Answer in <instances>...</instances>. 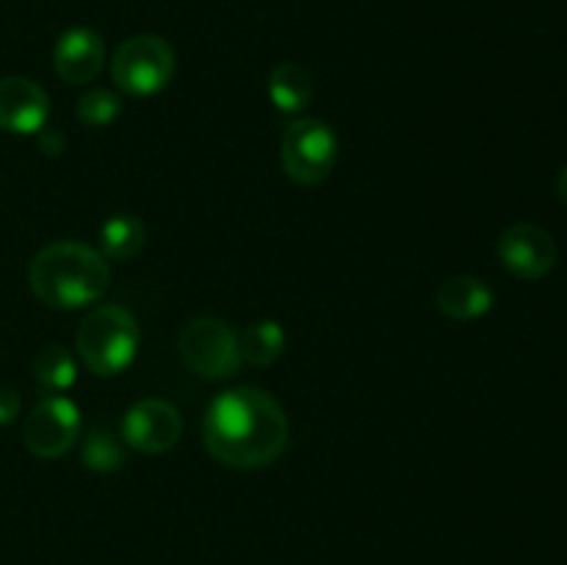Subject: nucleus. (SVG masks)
Masks as SVG:
<instances>
[{"mask_svg": "<svg viewBox=\"0 0 567 565\" xmlns=\"http://www.w3.org/2000/svg\"><path fill=\"white\" fill-rule=\"evenodd\" d=\"M203 441L210 458L221 465L241 471L264 469L286 449L288 415L264 388H230L205 410Z\"/></svg>", "mask_w": 567, "mask_h": 565, "instance_id": "1", "label": "nucleus"}, {"mask_svg": "<svg viewBox=\"0 0 567 565\" xmlns=\"http://www.w3.org/2000/svg\"><path fill=\"white\" fill-rule=\"evenodd\" d=\"M28 282L48 308L78 310L109 291L111 269L105 255L89 244L53 242L33 255Z\"/></svg>", "mask_w": 567, "mask_h": 565, "instance_id": "2", "label": "nucleus"}, {"mask_svg": "<svg viewBox=\"0 0 567 565\" xmlns=\"http://www.w3.org/2000/svg\"><path fill=\"white\" fill-rule=\"evenodd\" d=\"M78 352L83 366L97 377H116L133 363L142 343L136 319L122 305H100L89 310L78 327Z\"/></svg>", "mask_w": 567, "mask_h": 565, "instance_id": "3", "label": "nucleus"}, {"mask_svg": "<svg viewBox=\"0 0 567 565\" xmlns=\"http://www.w3.org/2000/svg\"><path fill=\"white\" fill-rule=\"evenodd\" d=\"M338 158V136L327 122L302 116L282 133L280 161L286 175L299 186H319L332 175Z\"/></svg>", "mask_w": 567, "mask_h": 565, "instance_id": "4", "label": "nucleus"}, {"mask_svg": "<svg viewBox=\"0 0 567 565\" xmlns=\"http://www.w3.org/2000/svg\"><path fill=\"white\" fill-rule=\"evenodd\" d=\"M111 75L122 92L147 97L161 92L175 75V50L155 33H138L116 48Z\"/></svg>", "mask_w": 567, "mask_h": 565, "instance_id": "5", "label": "nucleus"}, {"mask_svg": "<svg viewBox=\"0 0 567 565\" xmlns=\"http://www.w3.org/2000/svg\"><path fill=\"white\" fill-rule=\"evenodd\" d=\"M181 358L194 374L205 380H227L241 369L238 336L227 321L216 316H199L181 330Z\"/></svg>", "mask_w": 567, "mask_h": 565, "instance_id": "6", "label": "nucleus"}, {"mask_svg": "<svg viewBox=\"0 0 567 565\" xmlns=\"http://www.w3.org/2000/svg\"><path fill=\"white\" fill-rule=\"evenodd\" d=\"M78 435H81V410L61 393L44 397L22 427L25 446L42 460H55L70 452Z\"/></svg>", "mask_w": 567, "mask_h": 565, "instance_id": "7", "label": "nucleus"}, {"mask_svg": "<svg viewBox=\"0 0 567 565\" xmlns=\"http://www.w3.org/2000/svg\"><path fill=\"white\" fill-rule=\"evenodd\" d=\"M498 260L520 280H540L557 264V242L546 227L520 222L498 238Z\"/></svg>", "mask_w": 567, "mask_h": 565, "instance_id": "8", "label": "nucleus"}, {"mask_svg": "<svg viewBox=\"0 0 567 565\" xmlns=\"http://www.w3.org/2000/svg\"><path fill=\"white\" fill-rule=\"evenodd\" d=\"M183 435V419L164 399H142L122 419V441L144 454L169 452Z\"/></svg>", "mask_w": 567, "mask_h": 565, "instance_id": "9", "label": "nucleus"}, {"mask_svg": "<svg viewBox=\"0 0 567 565\" xmlns=\"http://www.w3.org/2000/svg\"><path fill=\"white\" fill-rule=\"evenodd\" d=\"M50 100L37 81L22 75L0 78V131L31 136L48 122Z\"/></svg>", "mask_w": 567, "mask_h": 565, "instance_id": "10", "label": "nucleus"}, {"mask_svg": "<svg viewBox=\"0 0 567 565\" xmlns=\"http://www.w3.org/2000/svg\"><path fill=\"white\" fill-rule=\"evenodd\" d=\"M53 66L72 86L92 83L105 66L103 37L86 25L66 28L53 48Z\"/></svg>", "mask_w": 567, "mask_h": 565, "instance_id": "11", "label": "nucleus"}, {"mask_svg": "<svg viewBox=\"0 0 567 565\" xmlns=\"http://www.w3.org/2000/svg\"><path fill=\"white\" fill-rule=\"evenodd\" d=\"M437 310L443 316L454 321H471L485 316L487 310L493 308L496 297H493L491 286L485 280H476V277L457 275L449 277V280L441 282L435 294Z\"/></svg>", "mask_w": 567, "mask_h": 565, "instance_id": "12", "label": "nucleus"}, {"mask_svg": "<svg viewBox=\"0 0 567 565\" xmlns=\"http://www.w3.org/2000/svg\"><path fill=\"white\" fill-rule=\"evenodd\" d=\"M269 97L282 114H299L308 109L313 100V83H310L308 70L293 61L277 64L269 75Z\"/></svg>", "mask_w": 567, "mask_h": 565, "instance_id": "13", "label": "nucleus"}, {"mask_svg": "<svg viewBox=\"0 0 567 565\" xmlns=\"http://www.w3.org/2000/svg\"><path fill=\"white\" fill-rule=\"evenodd\" d=\"M147 242V227L133 214H114L100 227V253L111 260L136 258Z\"/></svg>", "mask_w": 567, "mask_h": 565, "instance_id": "14", "label": "nucleus"}, {"mask_svg": "<svg viewBox=\"0 0 567 565\" xmlns=\"http://www.w3.org/2000/svg\"><path fill=\"white\" fill-rule=\"evenodd\" d=\"M238 349H241V360L249 366H269L286 349V330L282 325L271 319L252 321L249 327H244V332L238 336Z\"/></svg>", "mask_w": 567, "mask_h": 565, "instance_id": "15", "label": "nucleus"}, {"mask_svg": "<svg viewBox=\"0 0 567 565\" xmlns=\"http://www.w3.org/2000/svg\"><path fill=\"white\" fill-rule=\"evenodd\" d=\"M33 374H37L39 386L48 388V391H66V388L75 386L78 366L64 347L48 343L33 358Z\"/></svg>", "mask_w": 567, "mask_h": 565, "instance_id": "16", "label": "nucleus"}, {"mask_svg": "<svg viewBox=\"0 0 567 565\" xmlns=\"http://www.w3.org/2000/svg\"><path fill=\"white\" fill-rule=\"evenodd\" d=\"M83 465H89L97 474H109V471H116L122 463H125V452H122L120 438L111 435V432L94 430L92 435L83 441L81 452Z\"/></svg>", "mask_w": 567, "mask_h": 565, "instance_id": "17", "label": "nucleus"}, {"mask_svg": "<svg viewBox=\"0 0 567 565\" xmlns=\"http://www.w3.org/2000/svg\"><path fill=\"white\" fill-rule=\"evenodd\" d=\"M122 100L111 89H89L78 100V120L89 127H105L120 116Z\"/></svg>", "mask_w": 567, "mask_h": 565, "instance_id": "18", "label": "nucleus"}, {"mask_svg": "<svg viewBox=\"0 0 567 565\" xmlns=\"http://www.w3.org/2000/svg\"><path fill=\"white\" fill-rule=\"evenodd\" d=\"M20 415V397L11 388L0 386V427L11 424Z\"/></svg>", "mask_w": 567, "mask_h": 565, "instance_id": "19", "label": "nucleus"}, {"mask_svg": "<svg viewBox=\"0 0 567 565\" xmlns=\"http://www.w3.org/2000/svg\"><path fill=\"white\" fill-rule=\"evenodd\" d=\"M557 194H559V199H563V205H567V166H565L563 175H559V181H557Z\"/></svg>", "mask_w": 567, "mask_h": 565, "instance_id": "20", "label": "nucleus"}]
</instances>
